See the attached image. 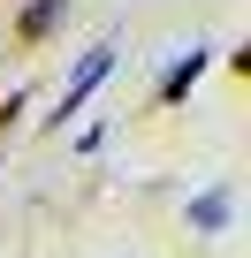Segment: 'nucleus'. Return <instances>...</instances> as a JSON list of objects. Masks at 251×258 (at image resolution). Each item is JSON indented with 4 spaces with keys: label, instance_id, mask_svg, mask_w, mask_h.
<instances>
[{
    "label": "nucleus",
    "instance_id": "1",
    "mask_svg": "<svg viewBox=\"0 0 251 258\" xmlns=\"http://www.w3.org/2000/svg\"><path fill=\"white\" fill-rule=\"evenodd\" d=\"M107 69H114V46H91V53H84V69L69 76V91H61V106H54V121H69V114H76V106H84V99H91L99 84H107Z\"/></svg>",
    "mask_w": 251,
    "mask_h": 258
},
{
    "label": "nucleus",
    "instance_id": "2",
    "mask_svg": "<svg viewBox=\"0 0 251 258\" xmlns=\"http://www.w3.org/2000/svg\"><path fill=\"white\" fill-rule=\"evenodd\" d=\"M198 76H206V53H198V46H190V53H183V61H175V69H168V76H160V99H183V91H190V84H198Z\"/></svg>",
    "mask_w": 251,
    "mask_h": 258
},
{
    "label": "nucleus",
    "instance_id": "3",
    "mask_svg": "<svg viewBox=\"0 0 251 258\" xmlns=\"http://www.w3.org/2000/svg\"><path fill=\"white\" fill-rule=\"evenodd\" d=\"M190 228H206V235H213V228H228V190H206V198L190 205Z\"/></svg>",
    "mask_w": 251,
    "mask_h": 258
},
{
    "label": "nucleus",
    "instance_id": "4",
    "mask_svg": "<svg viewBox=\"0 0 251 258\" xmlns=\"http://www.w3.org/2000/svg\"><path fill=\"white\" fill-rule=\"evenodd\" d=\"M54 16H61V0H38V8L23 16V31H54Z\"/></svg>",
    "mask_w": 251,
    "mask_h": 258
}]
</instances>
